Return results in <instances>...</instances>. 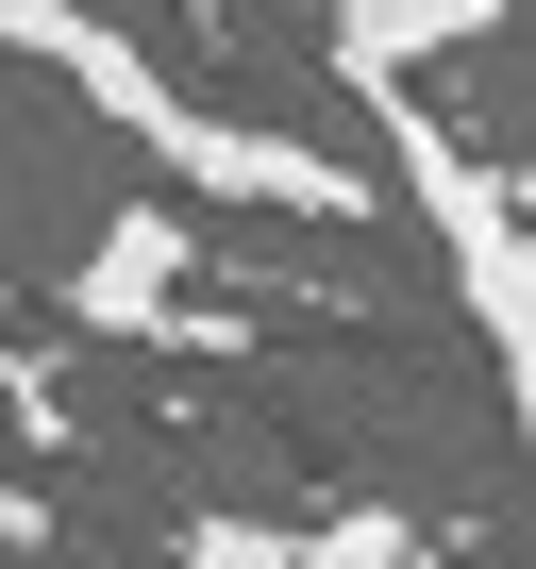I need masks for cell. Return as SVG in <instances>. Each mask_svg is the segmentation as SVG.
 Listing matches in <instances>:
<instances>
[{"label":"cell","instance_id":"6da1fadb","mask_svg":"<svg viewBox=\"0 0 536 569\" xmlns=\"http://www.w3.org/2000/svg\"><path fill=\"white\" fill-rule=\"evenodd\" d=\"M0 51H34L135 168H168V184L218 201V218H319V234H353V218H386V184H403V168H353V151H319V134H268V118L185 101L101 0H0Z\"/></svg>","mask_w":536,"mask_h":569},{"label":"cell","instance_id":"7a4b0ae2","mask_svg":"<svg viewBox=\"0 0 536 569\" xmlns=\"http://www.w3.org/2000/svg\"><path fill=\"white\" fill-rule=\"evenodd\" d=\"M353 118L386 134L403 218H419L436 268H453V319L486 336V369H503V436H519V486H536V184L486 168V151H453V118H419V84H386V101H353Z\"/></svg>","mask_w":536,"mask_h":569},{"label":"cell","instance_id":"3957f363","mask_svg":"<svg viewBox=\"0 0 536 569\" xmlns=\"http://www.w3.org/2000/svg\"><path fill=\"white\" fill-rule=\"evenodd\" d=\"M201 268H235L201 234V201H118L85 234V268H68V319L85 336H151V352H235V319L201 302Z\"/></svg>","mask_w":536,"mask_h":569},{"label":"cell","instance_id":"277c9868","mask_svg":"<svg viewBox=\"0 0 536 569\" xmlns=\"http://www.w3.org/2000/svg\"><path fill=\"white\" fill-rule=\"evenodd\" d=\"M503 18H519V0H319V51H336L353 101H386V84H419L436 51H486Z\"/></svg>","mask_w":536,"mask_h":569},{"label":"cell","instance_id":"5b68a950","mask_svg":"<svg viewBox=\"0 0 536 569\" xmlns=\"http://www.w3.org/2000/svg\"><path fill=\"white\" fill-rule=\"evenodd\" d=\"M302 569H436V536L403 502H319L302 519Z\"/></svg>","mask_w":536,"mask_h":569},{"label":"cell","instance_id":"8992f818","mask_svg":"<svg viewBox=\"0 0 536 569\" xmlns=\"http://www.w3.org/2000/svg\"><path fill=\"white\" fill-rule=\"evenodd\" d=\"M168 569H302V519H185Z\"/></svg>","mask_w":536,"mask_h":569},{"label":"cell","instance_id":"52a82bcc","mask_svg":"<svg viewBox=\"0 0 536 569\" xmlns=\"http://www.w3.org/2000/svg\"><path fill=\"white\" fill-rule=\"evenodd\" d=\"M0 552H51V502L34 486H0Z\"/></svg>","mask_w":536,"mask_h":569}]
</instances>
